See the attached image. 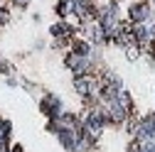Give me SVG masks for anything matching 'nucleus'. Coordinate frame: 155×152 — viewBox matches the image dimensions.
<instances>
[{
    "label": "nucleus",
    "instance_id": "obj_1",
    "mask_svg": "<svg viewBox=\"0 0 155 152\" xmlns=\"http://www.w3.org/2000/svg\"><path fill=\"white\" fill-rule=\"evenodd\" d=\"M104 125H106V116H104V113H99V110L89 113V116L84 118V130H86L89 138H99L101 130H104Z\"/></svg>",
    "mask_w": 155,
    "mask_h": 152
},
{
    "label": "nucleus",
    "instance_id": "obj_2",
    "mask_svg": "<svg viewBox=\"0 0 155 152\" xmlns=\"http://www.w3.org/2000/svg\"><path fill=\"white\" fill-rule=\"evenodd\" d=\"M40 106H42V113H45L47 118L59 120V116H62V101L57 98V96H45Z\"/></svg>",
    "mask_w": 155,
    "mask_h": 152
},
{
    "label": "nucleus",
    "instance_id": "obj_3",
    "mask_svg": "<svg viewBox=\"0 0 155 152\" xmlns=\"http://www.w3.org/2000/svg\"><path fill=\"white\" fill-rule=\"evenodd\" d=\"M135 135H138V140H148V142L155 140V113H150L148 118L140 120V128H138Z\"/></svg>",
    "mask_w": 155,
    "mask_h": 152
},
{
    "label": "nucleus",
    "instance_id": "obj_4",
    "mask_svg": "<svg viewBox=\"0 0 155 152\" xmlns=\"http://www.w3.org/2000/svg\"><path fill=\"white\" fill-rule=\"evenodd\" d=\"M128 15H130L133 22H145L148 17H150V5L148 3H135V5H130Z\"/></svg>",
    "mask_w": 155,
    "mask_h": 152
},
{
    "label": "nucleus",
    "instance_id": "obj_5",
    "mask_svg": "<svg viewBox=\"0 0 155 152\" xmlns=\"http://www.w3.org/2000/svg\"><path fill=\"white\" fill-rule=\"evenodd\" d=\"M86 64H89V56H81V54H69V56H67V66H69V69H74L79 76L84 74Z\"/></svg>",
    "mask_w": 155,
    "mask_h": 152
},
{
    "label": "nucleus",
    "instance_id": "obj_6",
    "mask_svg": "<svg viewBox=\"0 0 155 152\" xmlns=\"http://www.w3.org/2000/svg\"><path fill=\"white\" fill-rule=\"evenodd\" d=\"M74 88L79 91L81 96H91V81H89V79H84V74L74 79Z\"/></svg>",
    "mask_w": 155,
    "mask_h": 152
},
{
    "label": "nucleus",
    "instance_id": "obj_7",
    "mask_svg": "<svg viewBox=\"0 0 155 152\" xmlns=\"http://www.w3.org/2000/svg\"><path fill=\"white\" fill-rule=\"evenodd\" d=\"M74 52L81 54V56H89V44H86V42H76V44H74Z\"/></svg>",
    "mask_w": 155,
    "mask_h": 152
},
{
    "label": "nucleus",
    "instance_id": "obj_8",
    "mask_svg": "<svg viewBox=\"0 0 155 152\" xmlns=\"http://www.w3.org/2000/svg\"><path fill=\"white\" fill-rule=\"evenodd\" d=\"M67 32H69V27H67L64 22H59V25L52 27V34H67Z\"/></svg>",
    "mask_w": 155,
    "mask_h": 152
}]
</instances>
